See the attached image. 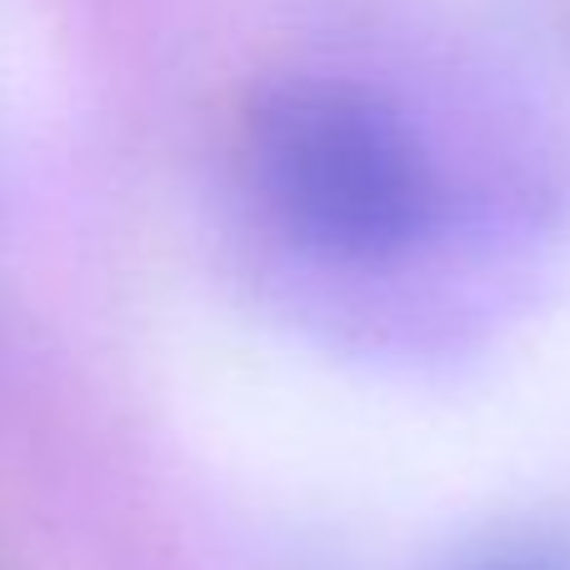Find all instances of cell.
I'll list each match as a JSON object with an SVG mask.
<instances>
[{"label":"cell","mask_w":570,"mask_h":570,"mask_svg":"<svg viewBox=\"0 0 570 570\" xmlns=\"http://www.w3.org/2000/svg\"><path fill=\"white\" fill-rule=\"evenodd\" d=\"M246 160L276 226L325 261H395L441 220V180L421 136L351 80L266 86L246 110Z\"/></svg>","instance_id":"obj_1"},{"label":"cell","mask_w":570,"mask_h":570,"mask_svg":"<svg viewBox=\"0 0 570 570\" xmlns=\"http://www.w3.org/2000/svg\"><path fill=\"white\" fill-rule=\"evenodd\" d=\"M445 570H570V541L556 531H495L471 541Z\"/></svg>","instance_id":"obj_2"}]
</instances>
